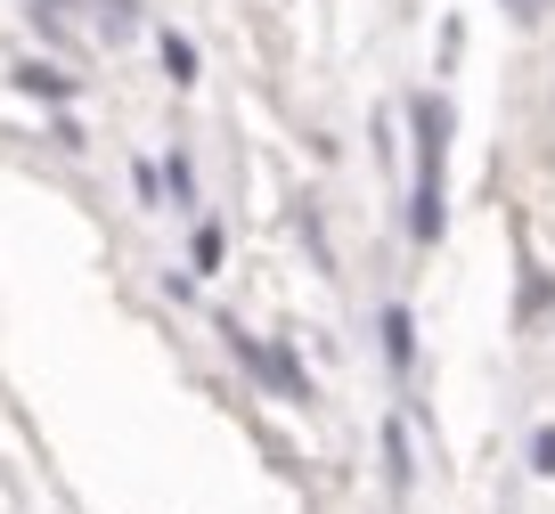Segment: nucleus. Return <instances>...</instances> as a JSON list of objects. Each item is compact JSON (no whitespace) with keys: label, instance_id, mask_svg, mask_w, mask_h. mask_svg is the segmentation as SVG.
Wrapping results in <instances>:
<instances>
[{"label":"nucleus","instance_id":"f03ea898","mask_svg":"<svg viewBox=\"0 0 555 514\" xmlns=\"http://www.w3.org/2000/svg\"><path fill=\"white\" fill-rule=\"evenodd\" d=\"M384 351H392V360H409V319H400V310L384 319Z\"/></svg>","mask_w":555,"mask_h":514},{"label":"nucleus","instance_id":"f257e3e1","mask_svg":"<svg viewBox=\"0 0 555 514\" xmlns=\"http://www.w3.org/2000/svg\"><path fill=\"white\" fill-rule=\"evenodd\" d=\"M441 131L450 115L425 99L416 106V237H441Z\"/></svg>","mask_w":555,"mask_h":514},{"label":"nucleus","instance_id":"7ed1b4c3","mask_svg":"<svg viewBox=\"0 0 555 514\" xmlns=\"http://www.w3.org/2000/svg\"><path fill=\"white\" fill-rule=\"evenodd\" d=\"M531 458H539V474H555V433H539V449H531Z\"/></svg>","mask_w":555,"mask_h":514}]
</instances>
